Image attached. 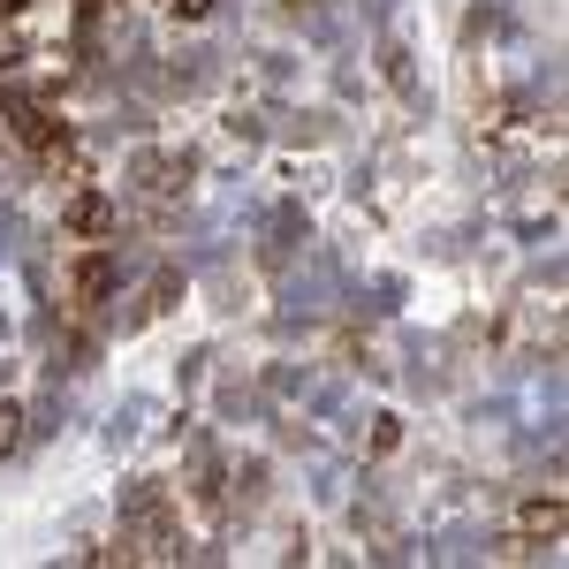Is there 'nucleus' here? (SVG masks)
I'll use <instances>...</instances> for the list:
<instances>
[{
	"label": "nucleus",
	"instance_id": "nucleus-4",
	"mask_svg": "<svg viewBox=\"0 0 569 569\" xmlns=\"http://www.w3.org/2000/svg\"><path fill=\"white\" fill-rule=\"evenodd\" d=\"M16 440H23V410L0 402V456H16Z\"/></svg>",
	"mask_w": 569,
	"mask_h": 569
},
{
	"label": "nucleus",
	"instance_id": "nucleus-5",
	"mask_svg": "<svg viewBox=\"0 0 569 569\" xmlns=\"http://www.w3.org/2000/svg\"><path fill=\"white\" fill-rule=\"evenodd\" d=\"M525 525H531V531H562V501H531Z\"/></svg>",
	"mask_w": 569,
	"mask_h": 569
},
{
	"label": "nucleus",
	"instance_id": "nucleus-1",
	"mask_svg": "<svg viewBox=\"0 0 569 569\" xmlns=\"http://www.w3.org/2000/svg\"><path fill=\"white\" fill-rule=\"evenodd\" d=\"M8 122H16V137H23V144H39V152H53V144H61L53 114H46L39 99H23V91H8Z\"/></svg>",
	"mask_w": 569,
	"mask_h": 569
},
{
	"label": "nucleus",
	"instance_id": "nucleus-7",
	"mask_svg": "<svg viewBox=\"0 0 569 569\" xmlns=\"http://www.w3.org/2000/svg\"><path fill=\"white\" fill-rule=\"evenodd\" d=\"M77 8H84V23H91V16H99V0H77Z\"/></svg>",
	"mask_w": 569,
	"mask_h": 569
},
{
	"label": "nucleus",
	"instance_id": "nucleus-3",
	"mask_svg": "<svg viewBox=\"0 0 569 569\" xmlns=\"http://www.w3.org/2000/svg\"><path fill=\"white\" fill-rule=\"evenodd\" d=\"M107 289H114V259L99 251V259H84V266H77V297H84V305H99Z\"/></svg>",
	"mask_w": 569,
	"mask_h": 569
},
{
	"label": "nucleus",
	"instance_id": "nucleus-2",
	"mask_svg": "<svg viewBox=\"0 0 569 569\" xmlns=\"http://www.w3.org/2000/svg\"><path fill=\"white\" fill-rule=\"evenodd\" d=\"M114 228V198L107 190H77L69 198V236H107Z\"/></svg>",
	"mask_w": 569,
	"mask_h": 569
},
{
	"label": "nucleus",
	"instance_id": "nucleus-6",
	"mask_svg": "<svg viewBox=\"0 0 569 569\" xmlns=\"http://www.w3.org/2000/svg\"><path fill=\"white\" fill-rule=\"evenodd\" d=\"M168 8H176V16H190V23H198V16H206V8H213V0H168Z\"/></svg>",
	"mask_w": 569,
	"mask_h": 569
}]
</instances>
